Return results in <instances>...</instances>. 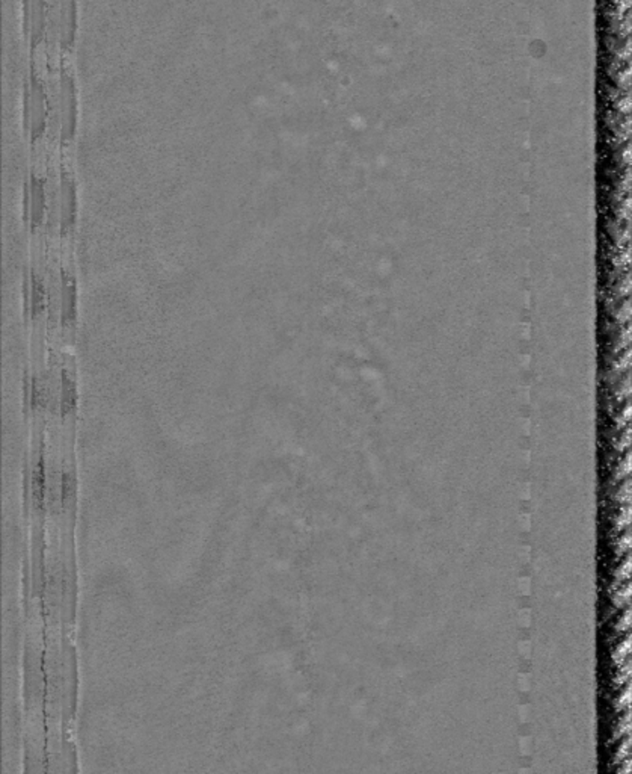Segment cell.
Wrapping results in <instances>:
<instances>
[{"mask_svg":"<svg viewBox=\"0 0 632 774\" xmlns=\"http://www.w3.org/2000/svg\"><path fill=\"white\" fill-rule=\"evenodd\" d=\"M611 522H613V533H622L623 529H627L629 527V522H631V507L625 504L623 507H620L619 513L614 516Z\"/></svg>","mask_w":632,"mask_h":774,"instance_id":"10","label":"cell"},{"mask_svg":"<svg viewBox=\"0 0 632 774\" xmlns=\"http://www.w3.org/2000/svg\"><path fill=\"white\" fill-rule=\"evenodd\" d=\"M622 764H623L622 767H619V769H618V774H629V773H631V762H629V760H628V758H627V760L622 761Z\"/></svg>","mask_w":632,"mask_h":774,"instance_id":"20","label":"cell"},{"mask_svg":"<svg viewBox=\"0 0 632 774\" xmlns=\"http://www.w3.org/2000/svg\"><path fill=\"white\" fill-rule=\"evenodd\" d=\"M78 218V191L73 174L67 168H62L61 174V194H59V226H61V237H71L76 228Z\"/></svg>","mask_w":632,"mask_h":774,"instance_id":"5","label":"cell"},{"mask_svg":"<svg viewBox=\"0 0 632 774\" xmlns=\"http://www.w3.org/2000/svg\"><path fill=\"white\" fill-rule=\"evenodd\" d=\"M629 627H631V610L627 608L622 616L619 617L618 623L614 625V631L622 634V632H628Z\"/></svg>","mask_w":632,"mask_h":774,"instance_id":"19","label":"cell"},{"mask_svg":"<svg viewBox=\"0 0 632 774\" xmlns=\"http://www.w3.org/2000/svg\"><path fill=\"white\" fill-rule=\"evenodd\" d=\"M25 10V32L34 52L45 37L47 28V2L45 0H23Z\"/></svg>","mask_w":632,"mask_h":774,"instance_id":"7","label":"cell"},{"mask_svg":"<svg viewBox=\"0 0 632 774\" xmlns=\"http://www.w3.org/2000/svg\"><path fill=\"white\" fill-rule=\"evenodd\" d=\"M26 222H29L30 232L37 233L45 224L47 211V191L45 179L41 174L30 173L29 182L25 189Z\"/></svg>","mask_w":632,"mask_h":774,"instance_id":"4","label":"cell"},{"mask_svg":"<svg viewBox=\"0 0 632 774\" xmlns=\"http://www.w3.org/2000/svg\"><path fill=\"white\" fill-rule=\"evenodd\" d=\"M629 597H631V584L623 582L618 590H614L611 602L616 608H625L629 605Z\"/></svg>","mask_w":632,"mask_h":774,"instance_id":"11","label":"cell"},{"mask_svg":"<svg viewBox=\"0 0 632 774\" xmlns=\"http://www.w3.org/2000/svg\"><path fill=\"white\" fill-rule=\"evenodd\" d=\"M611 499L614 503L623 504V505L631 503V483L627 479L618 490H614Z\"/></svg>","mask_w":632,"mask_h":774,"instance_id":"14","label":"cell"},{"mask_svg":"<svg viewBox=\"0 0 632 774\" xmlns=\"http://www.w3.org/2000/svg\"><path fill=\"white\" fill-rule=\"evenodd\" d=\"M629 547H631V536H629V533L627 531V533L619 537L618 542L614 545V553H616V557H622V555L628 553Z\"/></svg>","mask_w":632,"mask_h":774,"instance_id":"17","label":"cell"},{"mask_svg":"<svg viewBox=\"0 0 632 774\" xmlns=\"http://www.w3.org/2000/svg\"><path fill=\"white\" fill-rule=\"evenodd\" d=\"M629 750H631V741H629L627 735L625 740L619 745L618 750L614 753L613 764H620L623 760H627L628 756H629Z\"/></svg>","mask_w":632,"mask_h":774,"instance_id":"16","label":"cell"},{"mask_svg":"<svg viewBox=\"0 0 632 774\" xmlns=\"http://www.w3.org/2000/svg\"><path fill=\"white\" fill-rule=\"evenodd\" d=\"M78 687L76 634L25 621L21 655L25 732L74 734Z\"/></svg>","mask_w":632,"mask_h":774,"instance_id":"1","label":"cell"},{"mask_svg":"<svg viewBox=\"0 0 632 774\" xmlns=\"http://www.w3.org/2000/svg\"><path fill=\"white\" fill-rule=\"evenodd\" d=\"M629 651H631V636L627 634V637L619 643L618 647L611 653L614 666L619 667L620 664H623L628 660V656H629Z\"/></svg>","mask_w":632,"mask_h":774,"instance_id":"9","label":"cell"},{"mask_svg":"<svg viewBox=\"0 0 632 774\" xmlns=\"http://www.w3.org/2000/svg\"><path fill=\"white\" fill-rule=\"evenodd\" d=\"M629 575H631V560H629V555H627V558L620 564V568H618V570H614V579L625 582L629 579Z\"/></svg>","mask_w":632,"mask_h":774,"instance_id":"18","label":"cell"},{"mask_svg":"<svg viewBox=\"0 0 632 774\" xmlns=\"http://www.w3.org/2000/svg\"><path fill=\"white\" fill-rule=\"evenodd\" d=\"M613 705L616 712H622V711H627L629 708V705H631V690H629V686L618 695V699L614 701Z\"/></svg>","mask_w":632,"mask_h":774,"instance_id":"15","label":"cell"},{"mask_svg":"<svg viewBox=\"0 0 632 774\" xmlns=\"http://www.w3.org/2000/svg\"><path fill=\"white\" fill-rule=\"evenodd\" d=\"M59 312H61V326L62 330L73 331L78 320V281L73 271H61V296H59Z\"/></svg>","mask_w":632,"mask_h":774,"instance_id":"6","label":"cell"},{"mask_svg":"<svg viewBox=\"0 0 632 774\" xmlns=\"http://www.w3.org/2000/svg\"><path fill=\"white\" fill-rule=\"evenodd\" d=\"M49 120V102L45 82L35 71H30L25 88V129L30 143L37 144L45 137Z\"/></svg>","mask_w":632,"mask_h":774,"instance_id":"2","label":"cell"},{"mask_svg":"<svg viewBox=\"0 0 632 774\" xmlns=\"http://www.w3.org/2000/svg\"><path fill=\"white\" fill-rule=\"evenodd\" d=\"M631 676V660L628 658L623 664L619 666V670L613 678V684L616 687H622L623 684H628Z\"/></svg>","mask_w":632,"mask_h":774,"instance_id":"13","label":"cell"},{"mask_svg":"<svg viewBox=\"0 0 632 774\" xmlns=\"http://www.w3.org/2000/svg\"><path fill=\"white\" fill-rule=\"evenodd\" d=\"M78 87L73 73L69 69L61 71L59 82V121H61V144L70 147L78 130Z\"/></svg>","mask_w":632,"mask_h":774,"instance_id":"3","label":"cell"},{"mask_svg":"<svg viewBox=\"0 0 632 774\" xmlns=\"http://www.w3.org/2000/svg\"><path fill=\"white\" fill-rule=\"evenodd\" d=\"M629 730H631V714L628 708L627 712L622 717H619L618 725L614 726L613 740H620L623 737H627L629 735Z\"/></svg>","mask_w":632,"mask_h":774,"instance_id":"12","label":"cell"},{"mask_svg":"<svg viewBox=\"0 0 632 774\" xmlns=\"http://www.w3.org/2000/svg\"><path fill=\"white\" fill-rule=\"evenodd\" d=\"M78 0H59V40L62 52H71L78 35Z\"/></svg>","mask_w":632,"mask_h":774,"instance_id":"8","label":"cell"}]
</instances>
